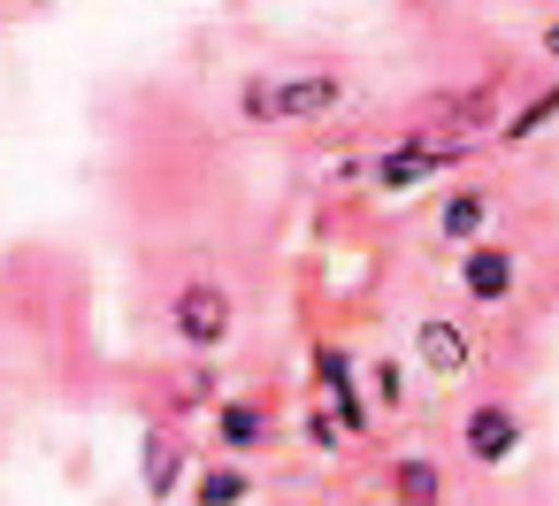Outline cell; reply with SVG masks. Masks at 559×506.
<instances>
[{"label":"cell","instance_id":"7a4b0ae2","mask_svg":"<svg viewBox=\"0 0 559 506\" xmlns=\"http://www.w3.org/2000/svg\"><path fill=\"white\" fill-rule=\"evenodd\" d=\"M169 338H177L185 353L215 361V353L238 338V299H230V284H215V276H185V284L169 292Z\"/></svg>","mask_w":559,"mask_h":506},{"label":"cell","instance_id":"9a60e30c","mask_svg":"<svg viewBox=\"0 0 559 506\" xmlns=\"http://www.w3.org/2000/svg\"><path fill=\"white\" fill-rule=\"evenodd\" d=\"M299 429H307V445H314V452H330V460H337V452H353V445H360V437H353V429H345V422H337V414H330V407H322V399H314V407H307V422H299Z\"/></svg>","mask_w":559,"mask_h":506},{"label":"cell","instance_id":"ba28073f","mask_svg":"<svg viewBox=\"0 0 559 506\" xmlns=\"http://www.w3.org/2000/svg\"><path fill=\"white\" fill-rule=\"evenodd\" d=\"M185 475H192V437L177 429V414L146 422V437H139V483H146V498L169 506L185 491Z\"/></svg>","mask_w":559,"mask_h":506},{"label":"cell","instance_id":"5b68a950","mask_svg":"<svg viewBox=\"0 0 559 506\" xmlns=\"http://www.w3.org/2000/svg\"><path fill=\"white\" fill-rule=\"evenodd\" d=\"M521 445H528V414L513 399H475L460 414V452L475 468H506V460H521Z\"/></svg>","mask_w":559,"mask_h":506},{"label":"cell","instance_id":"7c38bea8","mask_svg":"<svg viewBox=\"0 0 559 506\" xmlns=\"http://www.w3.org/2000/svg\"><path fill=\"white\" fill-rule=\"evenodd\" d=\"M253 498V468L246 460H207L192 475V506H246Z\"/></svg>","mask_w":559,"mask_h":506},{"label":"cell","instance_id":"e0dca14e","mask_svg":"<svg viewBox=\"0 0 559 506\" xmlns=\"http://www.w3.org/2000/svg\"><path fill=\"white\" fill-rule=\"evenodd\" d=\"M536 55H544V62H559V16H551V24L536 32Z\"/></svg>","mask_w":559,"mask_h":506},{"label":"cell","instance_id":"30bf717a","mask_svg":"<svg viewBox=\"0 0 559 506\" xmlns=\"http://www.w3.org/2000/svg\"><path fill=\"white\" fill-rule=\"evenodd\" d=\"M490 215H498V192L490 185H452L444 200H437V246H452V254H467L475 238H490Z\"/></svg>","mask_w":559,"mask_h":506},{"label":"cell","instance_id":"3957f363","mask_svg":"<svg viewBox=\"0 0 559 506\" xmlns=\"http://www.w3.org/2000/svg\"><path fill=\"white\" fill-rule=\"evenodd\" d=\"M452 162H467V146H444V139H429V131H399V139L368 162V185H376L383 200H406V192L437 185Z\"/></svg>","mask_w":559,"mask_h":506},{"label":"cell","instance_id":"2e32d148","mask_svg":"<svg viewBox=\"0 0 559 506\" xmlns=\"http://www.w3.org/2000/svg\"><path fill=\"white\" fill-rule=\"evenodd\" d=\"M223 399V376L207 368V361H192L185 376H177V399H169V414H185V407H215Z\"/></svg>","mask_w":559,"mask_h":506},{"label":"cell","instance_id":"8992f818","mask_svg":"<svg viewBox=\"0 0 559 506\" xmlns=\"http://www.w3.org/2000/svg\"><path fill=\"white\" fill-rule=\"evenodd\" d=\"M452 276H460V299H467V307H513V292H521V246L475 238V246L452 261Z\"/></svg>","mask_w":559,"mask_h":506},{"label":"cell","instance_id":"6da1fadb","mask_svg":"<svg viewBox=\"0 0 559 506\" xmlns=\"http://www.w3.org/2000/svg\"><path fill=\"white\" fill-rule=\"evenodd\" d=\"M345 108H353L345 70H253L238 85V116L253 131H299V123H330Z\"/></svg>","mask_w":559,"mask_h":506},{"label":"cell","instance_id":"9c48e42d","mask_svg":"<svg viewBox=\"0 0 559 506\" xmlns=\"http://www.w3.org/2000/svg\"><path fill=\"white\" fill-rule=\"evenodd\" d=\"M207 437H215V452H223V460H253V452H269V445H276V414H269L261 399L223 391V399L207 407Z\"/></svg>","mask_w":559,"mask_h":506},{"label":"cell","instance_id":"4fadbf2b","mask_svg":"<svg viewBox=\"0 0 559 506\" xmlns=\"http://www.w3.org/2000/svg\"><path fill=\"white\" fill-rule=\"evenodd\" d=\"M551 123H559V78H551L544 93H528V101L498 123V139H490V146H528V139H536V131H551Z\"/></svg>","mask_w":559,"mask_h":506},{"label":"cell","instance_id":"5bb4252c","mask_svg":"<svg viewBox=\"0 0 559 506\" xmlns=\"http://www.w3.org/2000/svg\"><path fill=\"white\" fill-rule=\"evenodd\" d=\"M360 376H368V399H376L383 414H399V407H406V361H391V353H383V361H368Z\"/></svg>","mask_w":559,"mask_h":506},{"label":"cell","instance_id":"277c9868","mask_svg":"<svg viewBox=\"0 0 559 506\" xmlns=\"http://www.w3.org/2000/svg\"><path fill=\"white\" fill-rule=\"evenodd\" d=\"M414 368L429 376V384H467L475 376V330H467V315H414Z\"/></svg>","mask_w":559,"mask_h":506},{"label":"cell","instance_id":"8fae6325","mask_svg":"<svg viewBox=\"0 0 559 506\" xmlns=\"http://www.w3.org/2000/svg\"><path fill=\"white\" fill-rule=\"evenodd\" d=\"M383 498H391V506H452V475H444V460H429V452H399V460L383 468Z\"/></svg>","mask_w":559,"mask_h":506},{"label":"cell","instance_id":"52a82bcc","mask_svg":"<svg viewBox=\"0 0 559 506\" xmlns=\"http://www.w3.org/2000/svg\"><path fill=\"white\" fill-rule=\"evenodd\" d=\"M314 399L353 429V437H368L376 429V399H368V384H360V368H353V353L345 345H314Z\"/></svg>","mask_w":559,"mask_h":506}]
</instances>
